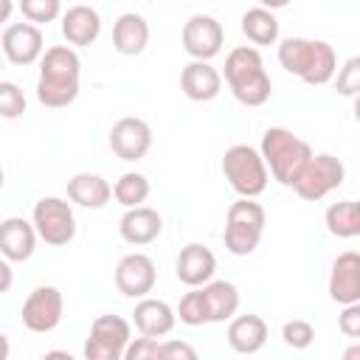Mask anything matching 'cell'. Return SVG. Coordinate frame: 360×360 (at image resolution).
Instances as JSON below:
<instances>
[{"mask_svg": "<svg viewBox=\"0 0 360 360\" xmlns=\"http://www.w3.org/2000/svg\"><path fill=\"white\" fill-rule=\"evenodd\" d=\"M82 59L70 45H53L39 59V79H37V98L39 104L59 110L76 101L82 87Z\"/></svg>", "mask_w": 360, "mask_h": 360, "instance_id": "obj_1", "label": "cell"}, {"mask_svg": "<svg viewBox=\"0 0 360 360\" xmlns=\"http://www.w3.org/2000/svg\"><path fill=\"white\" fill-rule=\"evenodd\" d=\"M278 65L312 87L329 84L338 73V56L326 39H307V37L281 39L278 42Z\"/></svg>", "mask_w": 360, "mask_h": 360, "instance_id": "obj_2", "label": "cell"}, {"mask_svg": "<svg viewBox=\"0 0 360 360\" xmlns=\"http://www.w3.org/2000/svg\"><path fill=\"white\" fill-rule=\"evenodd\" d=\"M233 98L245 107H262L267 104L273 93V82L264 70L262 53L253 45H239L225 56V70H222Z\"/></svg>", "mask_w": 360, "mask_h": 360, "instance_id": "obj_3", "label": "cell"}, {"mask_svg": "<svg viewBox=\"0 0 360 360\" xmlns=\"http://www.w3.org/2000/svg\"><path fill=\"white\" fill-rule=\"evenodd\" d=\"M273 180H278L281 186L292 188L301 177V172L307 169V163L312 160V146L298 138L292 129H284V127H270L264 135H262V146H259Z\"/></svg>", "mask_w": 360, "mask_h": 360, "instance_id": "obj_4", "label": "cell"}, {"mask_svg": "<svg viewBox=\"0 0 360 360\" xmlns=\"http://www.w3.org/2000/svg\"><path fill=\"white\" fill-rule=\"evenodd\" d=\"M264 222H267V214L256 202V197H239L236 202H231L225 214V236H222L228 253L250 256L262 242Z\"/></svg>", "mask_w": 360, "mask_h": 360, "instance_id": "obj_5", "label": "cell"}, {"mask_svg": "<svg viewBox=\"0 0 360 360\" xmlns=\"http://www.w3.org/2000/svg\"><path fill=\"white\" fill-rule=\"evenodd\" d=\"M222 174L239 197H259L267 188L270 169L259 149L250 143H233L222 155Z\"/></svg>", "mask_w": 360, "mask_h": 360, "instance_id": "obj_6", "label": "cell"}, {"mask_svg": "<svg viewBox=\"0 0 360 360\" xmlns=\"http://www.w3.org/2000/svg\"><path fill=\"white\" fill-rule=\"evenodd\" d=\"M31 222L39 233V239L51 248H62L68 242H73L76 236V217L68 200L62 197H42L34 202L31 211Z\"/></svg>", "mask_w": 360, "mask_h": 360, "instance_id": "obj_7", "label": "cell"}, {"mask_svg": "<svg viewBox=\"0 0 360 360\" xmlns=\"http://www.w3.org/2000/svg\"><path fill=\"white\" fill-rule=\"evenodd\" d=\"M132 340L129 321L121 315H98L90 323V335L84 340L87 360H124V352Z\"/></svg>", "mask_w": 360, "mask_h": 360, "instance_id": "obj_8", "label": "cell"}, {"mask_svg": "<svg viewBox=\"0 0 360 360\" xmlns=\"http://www.w3.org/2000/svg\"><path fill=\"white\" fill-rule=\"evenodd\" d=\"M346 180V166L340 158L329 155V152H321V155H312V160L307 163V169L301 172L298 183L292 186V191L301 197V200H309V202H318L323 200L326 194H332L335 188H340Z\"/></svg>", "mask_w": 360, "mask_h": 360, "instance_id": "obj_9", "label": "cell"}, {"mask_svg": "<svg viewBox=\"0 0 360 360\" xmlns=\"http://www.w3.org/2000/svg\"><path fill=\"white\" fill-rule=\"evenodd\" d=\"M62 312H65V298L59 292V287L53 284H39L28 292V298L22 301L20 309V321L28 332L45 335L53 332L62 323Z\"/></svg>", "mask_w": 360, "mask_h": 360, "instance_id": "obj_10", "label": "cell"}, {"mask_svg": "<svg viewBox=\"0 0 360 360\" xmlns=\"http://www.w3.org/2000/svg\"><path fill=\"white\" fill-rule=\"evenodd\" d=\"M180 42L191 59H208L211 62L222 51V42H225L222 22L211 14H191L180 31Z\"/></svg>", "mask_w": 360, "mask_h": 360, "instance_id": "obj_11", "label": "cell"}, {"mask_svg": "<svg viewBox=\"0 0 360 360\" xmlns=\"http://www.w3.org/2000/svg\"><path fill=\"white\" fill-rule=\"evenodd\" d=\"M107 143H110L115 158H121L127 163H135V160L146 158V152L152 149V127L143 118H135V115L118 118L110 127Z\"/></svg>", "mask_w": 360, "mask_h": 360, "instance_id": "obj_12", "label": "cell"}, {"mask_svg": "<svg viewBox=\"0 0 360 360\" xmlns=\"http://www.w3.org/2000/svg\"><path fill=\"white\" fill-rule=\"evenodd\" d=\"M115 287L121 295L127 298H143L155 290V281H158V270H155V262L146 256V253H127L121 256V262L115 264Z\"/></svg>", "mask_w": 360, "mask_h": 360, "instance_id": "obj_13", "label": "cell"}, {"mask_svg": "<svg viewBox=\"0 0 360 360\" xmlns=\"http://www.w3.org/2000/svg\"><path fill=\"white\" fill-rule=\"evenodd\" d=\"M3 53L11 65H34L42 59L45 53V37L42 28L34 22H11L6 25L3 37H0Z\"/></svg>", "mask_w": 360, "mask_h": 360, "instance_id": "obj_14", "label": "cell"}, {"mask_svg": "<svg viewBox=\"0 0 360 360\" xmlns=\"http://www.w3.org/2000/svg\"><path fill=\"white\" fill-rule=\"evenodd\" d=\"M174 273L186 287H202L214 278L217 273V256L211 253V248H205L202 242H188L186 248H180L177 262H174Z\"/></svg>", "mask_w": 360, "mask_h": 360, "instance_id": "obj_15", "label": "cell"}, {"mask_svg": "<svg viewBox=\"0 0 360 360\" xmlns=\"http://www.w3.org/2000/svg\"><path fill=\"white\" fill-rule=\"evenodd\" d=\"M329 298L335 304H354L360 301V253L343 250L329 270Z\"/></svg>", "mask_w": 360, "mask_h": 360, "instance_id": "obj_16", "label": "cell"}, {"mask_svg": "<svg viewBox=\"0 0 360 360\" xmlns=\"http://www.w3.org/2000/svg\"><path fill=\"white\" fill-rule=\"evenodd\" d=\"M180 90L191 101H214L222 90V73L208 59H191L180 70Z\"/></svg>", "mask_w": 360, "mask_h": 360, "instance_id": "obj_17", "label": "cell"}, {"mask_svg": "<svg viewBox=\"0 0 360 360\" xmlns=\"http://www.w3.org/2000/svg\"><path fill=\"white\" fill-rule=\"evenodd\" d=\"M37 228L22 217H6L0 222V253L8 262H28L37 250Z\"/></svg>", "mask_w": 360, "mask_h": 360, "instance_id": "obj_18", "label": "cell"}, {"mask_svg": "<svg viewBox=\"0 0 360 360\" xmlns=\"http://www.w3.org/2000/svg\"><path fill=\"white\" fill-rule=\"evenodd\" d=\"M163 231V219L155 208L149 205H135V208H127L124 217L118 219V233L127 245H135V248H143L149 242H155Z\"/></svg>", "mask_w": 360, "mask_h": 360, "instance_id": "obj_19", "label": "cell"}, {"mask_svg": "<svg viewBox=\"0 0 360 360\" xmlns=\"http://www.w3.org/2000/svg\"><path fill=\"white\" fill-rule=\"evenodd\" d=\"M132 321H135V329L141 335L166 338L177 323V309H172L163 298L143 295V298H138V304L132 309Z\"/></svg>", "mask_w": 360, "mask_h": 360, "instance_id": "obj_20", "label": "cell"}, {"mask_svg": "<svg viewBox=\"0 0 360 360\" xmlns=\"http://www.w3.org/2000/svg\"><path fill=\"white\" fill-rule=\"evenodd\" d=\"M98 34H101V14L93 6L79 3L62 14V37L68 39V45L87 48L98 39Z\"/></svg>", "mask_w": 360, "mask_h": 360, "instance_id": "obj_21", "label": "cell"}, {"mask_svg": "<svg viewBox=\"0 0 360 360\" xmlns=\"http://www.w3.org/2000/svg\"><path fill=\"white\" fill-rule=\"evenodd\" d=\"M267 343V323L262 315H233L228 321V346L236 354H256Z\"/></svg>", "mask_w": 360, "mask_h": 360, "instance_id": "obj_22", "label": "cell"}, {"mask_svg": "<svg viewBox=\"0 0 360 360\" xmlns=\"http://www.w3.org/2000/svg\"><path fill=\"white\" fill-rule=\"evenodd\" d=\"M146 45H149V22L135 11H124L112 25V48L121 56H138L146 51Z\"/></svg>", "mask_w": 360, "mask_h": 360, "instance_id": "obj_23", "label": "cell"}, {"mask_svg": "<svg viewBox=\"0 0 360 360\" xmlns=\"http://www.w3.org/2000/svg\"><path fill=\"white\" fill-rule=\"evenodd\" d=\"M68 200L82 208H104L112 200V186L93 172H79L68 180Z\"/></svg>", "mask_w": 360, "mask_h": 360, "instance_id": "obj_24", "label": "cell"}, {"mask_svg": "<svg viewBox=\"0 0 360 360\" xmlns=\"http://www.w3.org/2000/svg\"><path fill=\"white\" fill-rule=\"evenodd\" d=\"M205 301H208V312H211V323H225L239 312V290L233 281H222V278H211L208 284H202Z\"/></svg>", "mask_w": 360, "mask_h": 360, "instance_id": "obj_25", "label": "cell"}, {"mask_svg": "<svg viewBox=\"0 0 360 360\" xmlns=\"http://www.w3.org/2000/svg\"><path fill=\"white\" fill-rule=\"evenodd\" d=\"M326 231L338 239H352L360 236V200H340L332 202L323 214Z\"/></svg>", "mask_w": 360, "mask_h": 360, "instance_id": "obj_26", "label": "cell"}, {"mask_svg": "<svg viewBox=\"0 0 360 360\" xmlns=\"http://www.w3.org/2000/svg\"><path fill=\"white\" fill-rule=\"evenodd\" d=\"M242 34L253 42V45H273L278 39V20L270 8L256 6L248 8L242 14Z\"/></svg>", "mask_w": 360, "mask_h": 360, "instance_id": "obj_27", "label": "cell"}, {"mask_svg": "<svg viewBox=\"0 0 360 360\" xmlns=\"http://www.w3.org/2000/svg\"><path fill=\"white\" fill-rule=\"evenodd\" d=\"M149 191H152V186H149L146 174H141V172H124V174L115 180V186H112V197H115V202L124 205V208L143 205L146 197H149Z\"/></svg>", "mask_w": 360, "mask_h": 360, "instance_id": "obj_28", "label": "cell"}, {"mask_svg": "<svg viewBox=\"0 0 360 360\" xmlns=\"http://www.w3.org/2000/svg\"><path fill=\"white\" fill-rule=\"evenodd\" d=\"M177 318H180V323H186V326L211 323V312H208V301H205L202 287H191V290L180 298V304H177Z\"/></svg>", "mask_w": 360, "mask_h": 360, "instance_id": "obj_29", "label": "cell"}, {"mask_svg": "<svg viewBox=\"0 0 360 360\" xmlns=\"http://www.w3.org/2000/svg\"><path fill=\"white\" fill-rule=\"evenodd\" d=\"M20 11L34 25H48L62 17V0H20Z\"/></svg>", "mask_w": 360, "mask_h": 360, "instance_id": "obj_30", "label": "cell"}, {"mask_svg": "<svg viewBox=\"0 0 360 360\" xmlns=\"http://www.w3.org/2000/svg\"><path fill=\"white\" fill-rule=\"evenodd\" d=\"M335 90L340 96H352V98L360 93V53L357 56H349L340 65V70L335 73Z\"/></svg>", "mask_w": 360, "mask_h": 360, "instance_id": "obj_31", "label": "cell"}, {"mask_svg": "<svg viewBox=\"0 0 360 360\" xmlns=\"http://www.w3.org/2000/svg\"><path fill=\"white\" fill-rule=\"evenodd\" d=\"M281 338L290 349H309L312 340H315V326L309 321H301V318H292L281 326Z\"/></svg>", "mask_w": 360, "mask_h": 360, "instance_id": "obj_32", "label": "cell"}, {"mask_svg": "<svg viewBox=\"0 0 360 360\" xmlns=\"http://www.w3.org/2000/svg\"><path fill=\"white\" fill-rule=\"evenodd\" d=\"M25 112V96L14 82H0V115L3 118H20Z\"/></svg>", "mask_w": 360, "mask_h": 360, "instance_id": "obj_33", "label": "cell"}, {"mask_svg": "<svg viewBox=\"0 0 360 360\" xmlns=\"http://www.w3.org/2000/svg\"><path fill=\"white\" fill-rule=\"evenodd\" d=\"M158 357H160V340L149 338V335L129 340V346L124 352V360H158Z\"/></svg>", "mask_w": 360, "mask_h": 360, "instance_id": "obj_34", "label": "cell"}, {"mask_svg": "<svg viewBox=\"0 0 360 360\" xmlns=\"http://www.w3.org/2000/svg\"><path fill=\"white\" fill-rule=\"evenodd\" d=\"M338 329H340L346 338L360 340V301L343 304V309H340V315H338Z\"/></svg>", "mask_w": 360, "mask_h": 360, "instance_id": "obj_35", "label": "cell"}, {"mask_svg": "<svg viewBox=\"0 0 360 360\" xmlns=\"http://www.w3.org/2000/svg\"><path fill=\"white\" fill-rule=\"evenodd\" d=\"M160 360H197V349L172 338L160 343Z\"/></svg>", "mask_w": 360, "mask_h": 360, "instance_id": "obj_36", "label": "cell"}, {"mask_svg": "<svg viewBox=\"0 0 360 360\" xmlns=\"http://www.w3.org/2000/svg\"><path fill=\"white\" fill-rule=\"evenodd\" d=\"M0 276H3V284H0V292H8L11 290V264H8V259L0 264Z\"/></svg>", "mask_w": 360, "mask_h": 360, "instance_id": "obj_37", "label": "cell"}, {"mask_svg": "<svg viewBox=\"0 0 360 360\" xmlns=\"http://www.w3.org/2000/svg\"><path fill=\"white\" fill-rule=\"evenodd\" d=\"M343 360H360V343H352L343 349Z\"/></svg>", "mask_w": 360, "mask_h": 360, "instance_id": "obj_38", "label": "cell"}, {"mask_svg": "<svg viewBox=\"0 0 360 360\" xmlns=\"http://www.w3.org/2000/svg\"><path fill=\"white\" fill-rule=\"evenodd\" d=\"M259 3H262L264 8H270V11H276V8H284L290 0H259Z\"/></svg>", "mask_w": 360, "mask_h": 360, "instance_id": "obj_39", "label": "cell"}, {"mask_svg": "<svg viewBox=\"0 0 360 360\" xmlns=\"http://www.w3.org/2000/svg\"><path fill=\"white\" fill-rule=\"evenodd\" d=\"M0 3H3V14H0V20L8 22V17H11V0H0Z\"/></svg>", "mask_w": 360, "mask_h": 360, "instance_id": "obj_40", "label": "cell"}, {"mask_svg": "<svg viewBox=\"0 0 360 360\" xmlns=\"http://www.w3.org/2000/svg\"><path fill=\"white\" fill-rule=\"evenodd\" d=\"M352 112H354V121L360 124V93L354 96V107H352Z\"/></svg>", "mask_w": 360, "mask_h": 360, "instance_id": "obj_41", "label": "cell"}, {"mask_svg": "<svg viewBox=\"0 0 360 360\" xmlns=\"http://www.w3.org/2000/svg\"><path fill=\"white\" fill-rule=\"evenodd\" d=\"M143 3H152V0H143Z\"/></svg>", "mask_w": 360, "mask_h": 360, "instance_id": "obj_42", "label": "cell"}]
</instances>
